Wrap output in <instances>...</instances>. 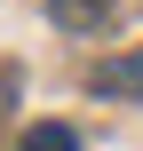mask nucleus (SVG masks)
Masks as SVG:
<instances>
[{
	"label": "nucleus",
	"mask_w": 143,
	"mask_h": 151,
	"mask_svg": "<svg viewBox=\"0 0 143 151\" xmlns=\"http://www.w3.org/2000/svg\"><path fill=\"white\" fill-rule=\"evenodd\" d=\"M24 151H80V127H64V119H40V127H24Z\"/></svg>",
	"instance_id": "f257e3e1"
},
{
	"label": "nucleus",
	"mask_w": 143,
	"mask_h": 151,
	"mask_svg": "<svg viewBox=\"0 0 143 151\" xmlns=\"http://www.w3.org/2000/svg\"><path fill=\"white\" fill-rule=\"evenodd\" d=\"M48 8H56V24H103L111 0H48Z\"/></svg>",
	"instance_id": "f03ea898"
},
{
	"label": "nucleus",
	"mask_w": 143,
	"mask_h": 151,
	"mask_svg": "<svg viewBox=\"0 0 143 151\" xmlns=\"http://www.w3.org/2000/svg\"><path fill=\"white\" fill-rule=\"evenodd\" d=\"M103 88H143V56H135V64H111V72H103Z\"/></svg>",
	"instance_id": "7ed1b4c3"
}]
</instances>
